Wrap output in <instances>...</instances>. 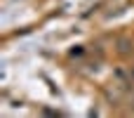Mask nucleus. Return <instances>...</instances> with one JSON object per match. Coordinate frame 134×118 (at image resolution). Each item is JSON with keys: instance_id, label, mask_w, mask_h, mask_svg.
Returning a JSON list of instances; mask_svg holds the SVG:
<instances>
[{"instance_id": "obj_1", "label": "nucleus", "mask_w": 134, "mask_h": 118, "mask_svg": "<svg viewBox=\"0 0 134 118\" xmlns=\"http://www.w3.org/2000/svg\"><path fill=\"white\" fill-rule=\"evenodd\" d=\"M118 45H120V54H130V52L134 50V43H130L127 38H120Z\"/></svg>"}, {"instance_id": "obj_2", "label": "nucleus", "mask_w": 134, "mask_h": 118, "mask_svg": "<svg viewBox=\"0 0 134 118\" xmlns=\"http://www.w3.org/2000/svg\"><path fill=\"white\" fill-rule=\"evenodd\" d=\"M132 78H134V69H132Z\"/></svg>"}]
</instances>
